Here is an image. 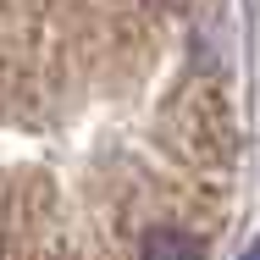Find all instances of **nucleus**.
<instances>
[{"mask_svg": "<svg viewBox=\"0 0 260 260\" xmlns=\"http://www.w3.org/2000/svg\"><path fill=\"white\" fill-rule=\"evenodd\" d=\"M144 260H200V244L188 233H150L144 238Z\"/></svg>", "mask_w": 260, "mask_h": 260, "instance_id": "nucleus-1", "label": "nucleus"}, {"mask_svg": "<svg viewBox=\"0 0 260 260\" xmlns=\"http://www.w3.org/2000/svg\"><path fill=\"white\" fill-rule=\"evenodd\" d=\"M244 260H260V244H255V249H249V255H244Z\"/></svg>", "mask_w": 260, "mask_h": 260, "instance_id": "nucleus-2", "label": "nucleus"}]
</instances>
